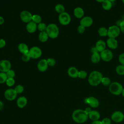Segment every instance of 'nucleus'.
Here are the masks:
<instances>
[{
    "instance_id": "20",
    "label": "nucleus",
    "mask_w": 124,
    "mask_h": 124,
    "mask_svg": "<svg viewBox=\"0 0 124 124\" xmlns=\"http://www.w3.org/2000/svg\"><path fill=\"white\" fill-rule=\"evenodd\" d=\"M78 69L75 67H70L68 68L67 73L68 75L73 78H76L78 77Z\"/></svg>"
},
{
    "instance_id": "44",
    "label": "nucleus",
    "mask_w": 124,
    "mask_h": 124,
    "mask_svg": "<svg viewBox=\"0 0 124 124\" xmlns=\"http://www.w3.org/2000/svg\"><path fill=\"white\" fill-rule=\"evenodd\" d=\"M6 45V42L3 39H0V48L3 47Z\"/></svg>"
},
{
    "instance_id": "51",
    "label": "nucleus",
    "mask_w": 124,
    "mask_h": 124,
    "mask_svg": "<svg viewBox=\"0 0 124 124\" xmlns=\"http://www.w3.org/2000/svg\"><path fill=\"white\" fill-rule=\"evenodd\" d=\"M103 1L104 0H96L97 2H102V3L103 2Z\"/></svg>"
},
{
    "instance_id": "3",
    "label": "nucleus",
    "mask_w": 124,
    "mask_h": 124,
    "mask_svg": "<svg viewBox=\"0 0 124 124\" xmlns=\"http://www.w3.org/2000/svg\"><path fill=\"white\" fill-rule=\"evenodd\" d=\"M48 37L51 38H56L59 33V29L57 25L54 23H50L48 24L46 30Z\"/></svg>"
},
{
    "instance_id": "23",
    "label": "nucleus",
    "mask_w": 124,
    "mask_h": 124,
    "mask_svg": "<svg viewBox=\"0 0 124 124\" xmlns=\"http://www.w3.org/2000/svg\"><path fill=\"white\" fill-rule=\"evenodd\" d=\"M18 49L19 51L23 54L27 53L29 52V50L28 46L23 43H20L18 46Z\"/></svg>"
},
{
    "instance_id": "5",
    "label": "nucleus",
    "mask_w": 124,
    "mask_h": 124,
    "mask_svg": "<svg viewBox=\"0 0 124 124\" xmlns=\"http://www.w3.org/2000/svg\"><path fill=\"white\" fill-rule=\"evenodd\" d=\"M120 31H121L119 27L116 25H112L108 30V36L109 38H115L119 35Z\"/></svg>"
},
{
    "instance_id": "30",
    "label": "nucleus",
    "mask_w": 124,
    "mask_h": 124,
    "mask_svg": "<svg viewBox=\"0 0 124 124\" xmlns=\"http://www.w3.org/2000/svg\"><path fill=\"white\" fill-rule=\"evenodd\" d=\"M101 83L105 86H109L111 83L110 78L108 77H103L101 80Z\"/></svg>"
},
{
    "instance_id": "7",
    "label": "nucleus",
    "mask_w": 124,
    "mask_h": 124,
    "mask_svg": "<svg viewBox=\"0 0 124 124\" xmlns=\"http://www.w3.org/2000/svg\"><path fill=\"white\" fill-rule=\"evenodd\" d=\"M42 52L40 47L37 46H34L29 49V54L31 58L36 59L40 57L42 55Z\"/></svg>"
},
{
    "instance_id": "18",
    "label": "nucleus",
    "mask_w": 124,
    "mask_h": 124,
    "mask_svg": "<svg viewBox=\"0 0 124 124\" xmlns=\"http://www.w3.org/2000/svg\"><path fill=\"white\" fill-rule=\"evenodd\" d=\"M37 28V24L32 21L27 23L26 25V29L27 31L30 33L34 32Z\"/></svg>"
},
{
    "instance_id": "9",
    "label": "nucleus",
    "mask_w": 124,
    "mask_h": 124,
    "mask_svg": "<svg viewBox=\"0 0 124 124\" xmlns=\"http://www.w3.org/2000/svg\"><path fill=\"white\" fill-rule=\"evenodd\" d=\"M17 93L14 89L10 88L6 90L4 92L5 98L9 101H12L16 99L17 96Z\"/></svg>"
},
{
    "instance_id": "19",
    "label": "nucleus",
    "mask_w": 124,
    "mask_h": 124,
    "mask_svg": "<svg viewBox=\"0 0 124 124\" xmlns=\"http://www.w3.org/2000/svg\"><path fill=\"white\" fill-rule=\"evenodd\" d=\"M95 46L97 48L98 52H101L106 49L105 48L106 47V44L104 41L102 40H99L96 42Z\"/></svg>"
},
{
    "instance_id": "6",
    "label": "nucleus",
    "mask_w": 124,
    "mask_h": 124,
    "mask_svg": "<svg viewBox=\"0 0 124 124\" xmlns=\"http://www.w3.org/2000/svg\"><path fill=\"white\" fill-rule=\"evenodd\" d=\"M58 19L60 23L63 25H68L71 21V16L70 15L66 12L60 14Z\"/></svg>"
},
{
    "instance_id": "33",
    "label": "nucleus",
    "mask_w": 124,
    "mask_h": 124,
    "mask_svg": "<svg viewBox=\"0 0 124 124\" xmlns=\"http://www.w3.org/2000/svg\"><path fill=\"white\" fill-rule=\"evenodd\" d=\"M46 27L47 26L46 25V24L43 22H41L39 23L37 25V28L40 31V32L46 31Z\"/></svg>"
},
{
    "instance_id": "32",
    "label": "nucleus",
    "mask_w": 124,
    "mask_h": 124,
    "mask_svg": "<svg viewBox=\"0 0 124 124\" xmlns=\"http://www.w3.org/2000/svg\"><path fill=\"white\" fill-rule=\"evenodd\" d=\"M7 77L6 73L0 72V83H3L6 81L7 79Z\"/></svg>"
},
{
    "instance_id": "37",
    "label": "nucleus",
    "mask_w": 124,
    "mask_h": 124,
    "mask_svg": "<svg viewBox=\"0 0 124 124\" xmlns=\"http://www.w3.org/2000/svg\"><path fill=\"white\" fill-rule=\"evenodd\" d=\"M7 78H14L15 76V72L13 70L10 69L6 72Z\"/></svg>"
},
{
    "instance_id": "43",
    "label": "nucleus",
    "mask_w": 124,
    "mask_h": 124,
    "mask_svg": "<svg viewBox=\"0 0 124 124\" xmlns=\"http://www.w3.org/2000/svg\"><path fill=\"white\" fill-rule=\"evenodd\" d=\"M120 31L124 33V20L122 21L120 24Z\"/></svg>"
},
{
    "instance_id": "48",
    "label": "nucleus",
    "mask_w": 124,
    "mask_h": 124,
    "mask_svg": "<svg viewBox=\"0 0 124 124\" xmlns=\"http://www.w3.org/2000/svg\"><path fill=\"white\" fill-rule=\"evenodd\" d=\"M4 22V19L3 17L0 16V25L2 24Z\"/></svg>"
},
{
    "instance_id": "45",
    "label": "nucleus",
    "mask_w": 124,
    "mask_h": 124,
    "mask_svg": "<svg viewBox=\"0 0 124 124\" xmlns=\"http://www.w3.org/2000/svg\"><path fill=\"white\" fill-rule=\"evenodd\" d=\"M91 52L92 54H93V53H95L98 52V51L97 50V48H96L95 46H93L91 49Z\"/></svg>"
},
{
    "instance_id": "1",
    "label": "nucleus",
    "mask_w": 124,
    "mask_h": 124,
    "mask_svg": "<svg viewBox=\"0 0 124 124\" xmlns=\"http://www.w3.org/2000/svg\"><path fill=\"white\" fill-rule=\"evenodd\" d=\"M88 115L85 111L81 109H77L75 110L72 114L73 120L78 124L85 123L88 119Z\"/></svg>"
},
{
    "instance_id": "8",
    "label": "nucleus",
    "mask_w": 124,
    "mask_h": 124,
    "mask_svg": "<svg viewBox=\"0 0 124 124\" xmlns=\"http://www.w3.org/2000/svg\"><path fill=\"white\" fill-rule=\"evenodd\" d=\"M101 59L105 62H109L113 58V55L111 51L108 49H105L100 53Z\"/></svg>"
},
{
    "instance_id": "12",
    "label": "nucleus",
    "mask_w": 124,
    "mask_h": 124,
    "mask_svg": "<svg viewBox=\"0 0 124 124\" xmlns=\"http://www.w3.org/2000/svg\"><path fill=\"white\" fill-rule=\"evenodd\" d=\"M11 62L7 60H2L0 61V71L1 72H7L11 69Z\"/></svg>"
},
{
    "instance_id": "4",
    "label": "nucleus",
    "mask_w": 124,
    "mask_h": 124,
    "mask_svg": "<svg viewBox=\"0 0 124 124\" xmlns=\"http://www.w3.org/2000/svg\"><path fill=\"white\" fill-rule=\"evenodd\" d=\"M123 87L122 85L118 82L114 81L109 86V91L113 94L119 95L121 94Z\"/></svg>"
},
{
    "instance_id": "2",
    "label": "nucleus",
    "mask_w": 124,
    "mask_h": 124,
    "mask_svg": "<svg viewBox=\"0 0 124 124\" xmlns=\"http://www.w3.org/2000/svg\"><path fill=\"white\" fill-rule=\"evenodd\" d=\"M103 78L101 72L98 71H93L89 75L88 77V82L93 86H96L101 82Z\"/></svg>"
},
{
    "instance_id": "11",
    "label": "nucleus",
    "mask_w": 124,
    "mask_h": 124,
    "mask_svg": "<svg viewBox=\"0 0 124 124\" xmlns=\"http://www.w3.org/2000/svg\"><path fill=\"white\" fill-rule=\"evenodd\" d=\"M20 17L23 22L28 23L32 21V15L29 11L27 10H23L20 13Z\"/></svg>"
},
{
    "instance_id": "35",
    "label": "nucleus",
    "mask_w": 124,
    "mask_h": 124,
    "mask_svg": "<svg viewBox=\"0 0 124 124\" xmlns=\"http://www.w3.org/2000/svg\"><path fill=\"white\" fill-rule=\"evenodd\" d=\"M87 73L86 71L84 70H81L79 71L78 72V77L80 78L83 79L87 77Z\"/></svg>"
},
{
    "instance_id": "36",
    "label": "nucleus",
    "mask_w": 124,
    "mask_h": 124,
    "mask_svg": "<svg viewBox=\"0 0 124 124\" xmlns=\"http://www.w3.org/2000/svg\"><path fill=\"white\" fill-rule=\"evenodd\" d=\"M46 61H47L48 65L49 66H54L56 64L55 60L52 58H49L46 59Z\"/></svg>"
},
{
    "instance_id": "22",
    "label": "nucleus",
    "mask_w": 124,
    "mask_h": 124,
    "mask_svg": "<svg viewBox=\"0 0 124 124\" xmlns=\"http://www.w3.org/2000/svg\"><path fill=\"white\" fill-rule=\"evenodd\" d=\"M88 117L91 120L95 121L99 120L100 117V114L98 111L93 110H92L90 113L88 115Z\"/></svg>"
},
{
    "instance_id": "21",
    "label": "nucleus",
    "mask_w": 124,
    "mask_h": 124,
    "mask_svg": "<svg viewBox=\"0 0 124 124\" xmlns=\"http://www.w3.org/2000/svg\"><path fill=\"white\" fill-rule=\"evenodd\" d=\"M74 15L77 18H80L82 17L84 15V10L82 8L77 7L74 10Z\"/></svg>"
},
{
    "instance_id": "46",
    "label": "nucleus",
    "mask_w": 124,
    "mask_h": 124,
    "mask_svg": "<svg viewBox=\"0 0 124 124\" xmlns=\"http://www.w3.org/2000/svg\"><path fill=\"white\" fill-rule=\"evenodd\" d=\"M85 111V112H86V113L88 114V115H89L90 113V112L92 111V109H91V108H90V107H87V108H85V109L84 110Z\"/></svg>"
},
{
    "instance_id": "40",
    "label": "nucleus",
    "mask_w": 124,
    "mask_h": 124,
    "mask_svg": "<svg viewBox=\"0 0 124 124\" xmlns=\"http://www.w3.org/2000/svg\"><path fill=\"white\" fill-rule=\"evenodd\" d=\"M118 60L121 64L124 65V53H121L119 55Z\"/></svg>"
},
{
    "instance_id": "24",
    "label": "nucleus",
    "mask_w": 124,
    "mask_h": 124,
    "mask_svg": "<svg viewBox=\"0 0 124 124\" xmlns=\"http://www.w3.org/2000/svg\"><path fill=\"white\" fill-rule=\"evenodd\" d=\"M100 60H101L100 55L98 52L92 54L91 57V60L93 63H97L98 62H99Z\"/></svg>"
},
{
    "instance_id": "31",
    "label": "nucleus",
    "mask_w": 124,
    "mask_h": 124,
    "mask_svg": "<svg viewBox=\"0 0 124 124\" xmlns=\"http://www.w3.org/2000/svg\"><path fill=\"white\" fill-rule=\"evenodd\" d=\"M32 21L35 22V23H40L42 21V17L41 16L37 14H35L32 15Z\"/></svg>"
},
{
    "instance_id": "34",
    "label": "nucleus",
    "mask_w": 124,
    "mask_h": 124,
    "mask_svg": "<svg viewBox=\"0 0 124 124\" xmlns=\"http://www.w3.org/2000/svg\"><path fill=\"white\" fill-rule=\"evenodd\" d=\"M14 90H15V91L17 93H20L23 92L24 87L22 85L19 84L16 85L15 87Z\"/></svg>"
},
{
    "instance_id": "16",
    "label": "nucleus",
    "mask_w": 124,
    "mask_h": 124,
    "mask_svg": "<svg viewBox=\"0 0 124 124\" xmlns=\"http://www.w3.org/2000/svg\"><path fill=\"white\" fill-rule=\"evenodd\" d=\"M107 45L109 48L111 49H116L118 46L117 40L115 38H108L107 40Z\"/></svg>"
},
{
    "instance_id": "49",
    "label": "nucleus",
    "mask_w": 124,
    "mask_h": 124,
    "mask_svg": "<svg viewBox=\"0 0 124 124\" xmlns=\"http://www.w3.org/2000/svg\"><path fill=\"white\" fill-rule=\"evenodd\" d=\"M3 106H4V105H3V102L0 100V110L3 108Z\"/></svg>"
},
{
    "instance_id": "39",
    "label": "nucleus",
    "mask_w": 124,
    "mask_h": 124,
    "mask_svg": "<svg viewBox=\"0 0 124 124\" xmlns=\"http://www.w3.org/2000/svg\"><path fill=\"white\" fill-rule=\"evenodd\" d=\"M15 83V80L14 78H8L6 80V83L8 86H12Z\"/></svg>"
},
{
    "instance_id": "52",
    "label": "nucleus",
    "mask_w": 124,
    "mask_h": 124,
    "mask_svg": "<svg viewBox=\"0 0 124 124\" xmlns=\"http://www.w3.org/2000/svg\"><path fill=\"white\" fill-rule=\"evenodd\" d=\"M122 2H123V3L124 4V0H122Z\"/></svg>"
},
{
    "instance_id": "28",
    "label": "nucleus",
    "mask_w": 124,
    "mask_h": 124,
    "mask_svg": "<svg viewBox=\"0 0 124 124\" xmlns=\"http://www.w3.org/2000/svg\"><path fill=\"white\" fill-rule=\"evenodd\" d=\"M98 33L100 36H106L108 35V30L105 27H101L98 29Z\"/></svg>"
},
{
    "instance_id": "25",
    "label": "nucleus",
    "mask_w": 124,
    "mask_h": 124,
    "mask_svg": "<svg viewBox=\"0 0 124 124\" xmlns=\"http://www.w3.org/2000/svg\"><path fill=\"white\" fill-rule=\"evenodd\" d=\"M112 3L111 0H105L102 3V7L105 10H109L112 7Z\"/></svg>"
},
{
    "instance_id": "29",
    "label": "nucleus",
    "mask_w": 124,
    "mask_h": 124,
    "mask_svg": "<svg viewBox=\"0 0 124 124\" xmlns=\"http://www.w3.org/2000/svg\"><path fill=\"white\" fill-rule=\"evenodd\" d=\"M116 72L119 75H124V65H118L116 68Z\"/></svg>"
},
{
    "instance_id": "14",
    "label": "nucleus",
    "mask_w": 124,
    "mask_h": 124,
    "mask_svg": "<svg viewBox=\"0 0 124 124\" xmlns=\"http://www.w3.org/2000/svg\"><path fill=\"white\" fill-rule=\"evenodd\" d=\"M93 23V18L89 16H85L83 17L80 21V25L84 27H89Z\"/></svg>"
},
{
    "instance_id": "50",
    "label": "nucleus",
    "mask_w": 124,
    "mask_h": 124,
    "mask_svg": "<svg viewBox=\"0 0 124 124\" xmlns=\"http://www.w3.org/2000/svg\"><path fill=\"white\" fill-rule=\"evenodd\" d=\"M121 94H122V96L124 97V88H123V90H122V92Z\"/></svg>"
},
{
    "instance_id": "26",
    "label": "nucleus",
    "mask_w": 124,
    "mask_h": 124,
    "mask_svg": "<svg viewBox=\"0 0 124 124\" xmlns=\"http://www.w3.org/2000/svg\"><path fill=\"white\" fill-rule=\"evenodd\" d=\"M48 35L46 31H41L39 34L38 38L41 42H45L48 39Z\"/></svg>"
},
{
    "instance_id": "17",
    "label": "nucleus",
    "mask_w": 124,
    "mask_h": 124,
    "mask_svg": "<svg viewBox=\"0 0 124 124\" xmlns=\"http://www.w3.org/2000/svg\"><path fill=\"white\" fill-rule=\"evenodd\" d=\"M28 102L27 99L25 96H20L19 97L16 101V104L18 107L19 108H23L25 107Z\"/></svg>"
},
{
    "instance_id": "41",
    "label": "nucleus",
    "mask_w": 124,
    "mask_h": 124,
    "mask_svg": "<svg viewBox=\"0 0 124 124\" xmlns=\"http://www.w3.org/2000/svg\"><path fill=\"white\" fill-rule=\"evenodd\" d=\"M78 31L79 33H83L85 32V27L84 26L80 25L79 26H78Z\"/></svg>"
},
{
    "instance_id": "42",
    "label": "nucleus",
    "mask_w": 124,
    "mask_h": 124,
    "mask_svg": "<svg viewBox=\"0 0 124 124\" xmlns=\"http://www.w3.org/2000/svg\"><path fill=\"white\" fill-rule=\"evenodd\" d=\"M102 123L103 124H111V121L109 118L106 117L102 120Z\"/></svg>"
},
{
    "instance_id": "15",
    "label": "nucleus",
    "mask_w": 124,
    "mask_h": 124,
    "mask_svg": "<svg viewBox=\"0 0 124 124\" xmlns=\"http://www.w3.org/2000/svg\"><path fill=\"white\" fill-rule=\"evenodd\" d=\"M48 67V64L46 59H41L37 64V68L40 71H45Z\"/></svg>"
},
{
    "instance_id": "27",
    "label": "nucleus",
    "mask_w": 124,
    "mask_h": 124,
    "mask_svg": "<svg viewBox=\"0 0 124 124\" xmlns=\"http://www.w3.org/2000/svg\"><path fill=\"white\" fill-rule=\"evenodd\" d=\"M55 10L58 13L61 14V13H62L64 12L65 8L62 4L58 3L56 5V6L55 7Z\"/></svg>"
},
{
    "instance_id": "13",
    "label": "nucleus",
    "mask_w": 124,
    "mask_h": 124,
    "mask_svg": "<svg viewBox=\"0 0 124 124\" xmlns=\"http://www.w3.org/2000/svg\"><path fill=\"white\" fill-rule=\"evenodd\" d=\"M111 118L115 123H121L124 119V114L120 111H116L112 114Z\"/></svg>"
},
{
    "instance_id": "47",
    "label": "nucleus",
    "mask_w": 124,
    "mask_h": 124,
    "mask_svg": "<svg viewBox=\"0 0 124 124\" xmlns=\"http://www.w3.org/2000/svg\"><path fill=\"white\" fill-rule=\"evenodd\" d=\"M91 124H103L102 123V121L99 120H97L95 121H93Z\"/></svg>"
},
{
    "instance_id": "38",
    "label": "nucleus",
    "mask_w": 124,
    "mask_h": 124,
    "mask_svg": "<svg viewBox=\"0 0 124 124\" xmlns=\"http://www.w3.org/2000/svg\"><path fill=\"white\" fill-rule=\"evenodd\" d=\"M22 60L26 62H28L29 61L30 59L31 58V57H30V54H29V52H28L27 53H25V54H23L22 56Z\"/></svg>"
},
{
    "instance_id": "10",
    "label": "nucleus",
    "mask_w": 124,
    "mask_h": 124,
    "mask_svg": "<svg viewBox=\"0 0 124 124\" xmlns=\"http://www.w3.org/2000/svg\"><path fill=\"white\" fill-rule=\"evenodd\" d=\"M84 102L89 105L90 107L93 108H97L99 105V102L98 100L93 96H90L86 98L84 100Z\"/></svg>"
}]
</instances>
